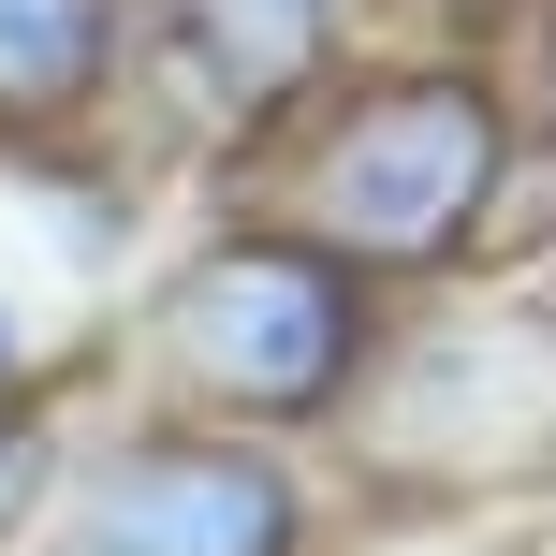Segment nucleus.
Instances as JSON below:
<instances>
[{
	"label": "nucleus",
	"mask_w": 556,
	"mask_h": 556,
	"mask_svg": "<svg viewBox=\"0 0 556 556\" xmlns=\"http://www.w3.org/2000/svg\"><path fill=\"white\" fill-rule=\"evenodd\" d=\"M366 454L381 483L425 498H498V483H556V323H440L395 352L366 395Z\"/></svg>",
	"instance_id": "f257e3e1"
},
{
	"label": "nucleus",
	"mask_w": 556,
	"mask_h": 556,
	"mask_svg": "<svg viewBox=\"0 0 556 556\" xmlns=\"http://www.w3.org/2000/svg\"><path fill=\"white\" fill-rule=\"evenodd\" d=\"M162 381L205 410H337L352 381V278L293 235H235L162 293Z\"/></svg>",
	"instance_id": "f03ea898"
},
{
	"label": "nucleus",
	"mask_w": 556,
	"mask_h": 556,
	"mask_svg": "<svg viewBox=\"0 0 556 556\" xmlns=\"http://www.w3.org/2000/svg\"><path fill=\"white\" fill-rule=\"evenodd\" d=\"M483 176H498V117H483V88L410 74V88H381V103L323 147L307 205H323V235H337L352 264H440L454 235L483 220Z\"/></svg>",
	"instance_id": "7ed1b4c3"
},
{
	"label": "nucleus",
	"mask_w": 556,
	"mask_h": 556,
	"mask_svg": "<svg viewBox=\"0 0 556 556\" xmlns=\"http://www.w3.org/2000/svg\"><path fill=\"white\" fill-rule=\"evenodd\" d=\"M293 483L235 440H117L59 513V556H293Z\"/></svg>",
	"instance_id": "20e7f679"
},
{
	"label": "nucleus",
	"mask_w": 556,
	"mask_h": 556,
	"mask_svg": "<svg viewBox=\"0 0 556 556\" xmlns=\"http://www.w3.org/2000/svg\"><path fill=\"white\" fill-rule=\"evenodd\" d=\"M176 29H191V59H205L220 103H278V88H307L337 0H176Z\"/></svg>",
	"instance_id": "39448f33"
},
{
	"label": "nucleus",
	"mask_w": 556,
	"mask_h": 556,
	"mask_svg": "<svg viewBox=\"0 0 556 556\" xmlns=\"http://www.w3.org/2000/svg\"><path fill=\"white\" fill-rule=\"evenodd\" d=\"M103 45H117L103 0H0V117L88 103V88H103Z\"/></svg>",
	"instance_id": "423d86ee"
},
{
	"label": "nucleus",
	"mask_w": 556,
	"mask_h": 556,
	"mask_svg": "<svg viewBox=\"0 0 556 556\" xmlns=\"http://www.w3.org/2000/svg\"><path fill=\"white\" fill-rule=\"evenodd\" d=\"M29 498H45V425L0 410V528H29Z\"/></svg>",
	"instance_id": "0eeeda50"
}]
</instances>
